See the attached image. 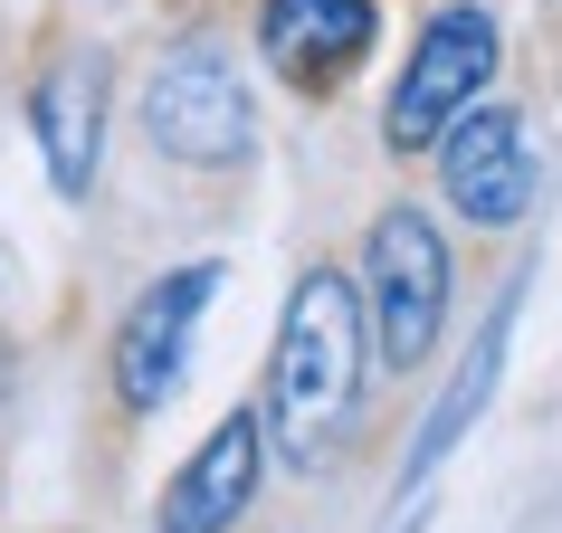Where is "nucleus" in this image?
<instances>
[{
  "mask_svg": "<svg viewBox=\"0 0 562 533\" xmlns=\"http://www.w3.org/2000/svg\"><path fill=\"white\" fill-rule=\"evenodd\" d=\"M362 286L334 266H305L286 315H277V362H267V439L286 467H325L362 410Z\"/></svg>",
  "mask_w": 562,
  "mask_h": 533,
  "instance_id": "nucleus-1",
  "label": "nucleus"
},
{
  "mask_svg": "<svg viewBox=\"0 0 562 533\" xmlns=\"http://www.w3.org/2000/svg\"><path fill=\"white\" fill-rule=\"evenodd\" d=\"M144 144L181 172H238L258 152V105H248V77H238L229 48L210 38H172L144 77Z\"/></svg>",
  "mask_w": 562,
  "mask_h": 533,
  "instance_id": "nucleus-2",
  "label": "nucleus"
},
{
  "mask_svg": "<svg viewBox=\"0 0 562 533\" xmlns=\"http://www.w3.org/2000/svg\"><path fill=\"white\" fill-rule=\"evenodd\" d=\"M362 325H372V362H391V372H411V362H429V343H439V315H448V238L429 209H382L372 219V238H362Z\"/></svg>",
  "mask_w": 562,
  "mask_h": 533,
  "instance_id": "nucleus-3",
  "label": "nucleus"
},
{
  "mask_svg": "<svg viewBox=\"0 0 562 533\" xmlns=\"http://www.w3.org/2000/svg\"><path fill=\"white\" fill-rule=\"evenodd\" d=\"M486 77H496V20L486 10H439L429 30L411 38V67H401V87H391V152H429L448 134V124L468 115L476 95H486Z\"/></svg>",
  "mask_w": 562,
  "mask_h": 533,
  "instance_id": "nucleus-4",
  "label": "nucleus"
},
{
  "mask_svg": "<svg viewBox=\"0 0 562 533\" xmlns=\"http://www.w3.org/2000/svg\"><path fill=\"white\" fill-rule=\"evenodd\" d=\"M210 296H220V266H172V276H153L144 296L124 305V325H115V343H105V372H115V400L134 419L144 410H162L181 390V372H191V333H201V315H210Z\"/></svg>",
  "mask_w": 562,
  "mask_h": 533,
  "instance_id": "nucleus-5",
  "label": "nucleus"
},
{
  "mask_svg": "<svg viewBox=\"0 0 562 533\" xmlns=\"http://www.w3.org/2000/svg\"><path fill=\"white\" fill-rule=\"evenodd\" d=\"M439 181H448V201H458V219L515 229L533 209V134H525V115L515 105H468L439 134Z\"/></svg>",
  "mask_w": 562,
  "mask_h": 533,
  "instance_id": "nucleus-6",
  "label": "nucleus"
},
{
  "mask_svg": "<svg viewBox=\"0 0 562 533\" xmlns=\"http://www.w3.org/2000/svg\"><path fill=\"white\" fill-rule=\"evenodd\" d=\"M105 105H115V77L95 48H67L48 77L30 87V144L58 181V201H87L95 191V162H105Z\"/></svg>",
  "mask_w": 562,
  "mask_h": 533,
  "instance_id": "nucleus-7",
  "label": "nucleus"
},
{
  "mask_svg": "<svg viewBox=\"0 0 562 533\" xmlns=\"http://www.w3.org/2000/svg\"><path fill=\"white\" fill-rule=\"evenodd\" d=\"M258 476H267V419L229 410L191 457H181V476L162 486V514H153V524L162 533H229L238 514L258 504Z\"/></svg>",
  "mask_w": 562,
  "mask_h": 533,
  "instance_id": "nucleus-8",
  "label": "nucleus"
},
{
  "mask_svg": "<svg viewBox=\"0 0 562 533\" xmlns=\"http://www.w3.org/2000/svg\"><path fill=\"white\" fill-rule=\"evenodd\" d=\"M372 38H382L372 0H258V48L296 87H344L372 58Z\"/></svg>",
  "mask_w": 562,
  "mask_h": 533,
  "instance_id": "nucleus-9",
  "label": "nucleus"
},
{
  "mask_svg": "<svg viewBox=\"0 0 562 533\" xmlns=\"http://www.w3.org/2000/svg\"><path fill=\"white\" fill-rule=\"evenodd\" d=\"M505 333H515V296L496 305V315H486V333H476L468 343V362H458V382L439 390V410L419 419V447H411V476H429L448 457V447L468 439L476 429V410H486V390H496V372H505Z\"/></svg>",
  "mask_w": 562,
  "mask_h": 533,
  "instance_id": "nucleus-10",
  "label": "nucleus"
}]
</instances>
